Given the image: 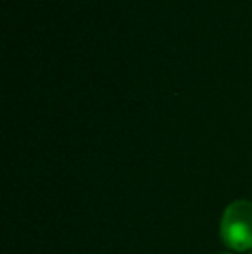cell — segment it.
Segmentation results:
<instances>
[{
    "instance_id": "obj_2",
    "label": "cell",
    "mask_w": 252,
    "mask_h": 254,
    "mask_svg": "<svg viewBox=\"0 0 252 254\" xmlns=\"http://www.w3.org/2000/svg\"><path fill=\"white\" fill-rule=\"evenodd\" d=\"M221 254H232V253H221Z\"/></svg>"
},
{
    "instance_id": "obj_3",
    "label": "cell",
    "mask_w": 252,
    "mask_h": 254,
    "mask_svg": "<svg viewBox=\"0 0 252 254\" xmlns=\"http://www.w3.org/2000/svg\"><path fill=\"white\" fill-rule=\"evenodd\" d=\"M251 254H252V253H251Z\"/></svg>"
},
{
    "instance_id": "obj_1",
    "label": "cell",
    "mask_w": 252,
    "mask_h": 254,
    "mask_svg": "<svg viewBox=\"0 0 252 254\" xmlns=\"http://www.w3.org/2000/svg\"><path fill=\"white\" fill-rule=\"evenodd\" d=\"M221 242L235 253L252 249V201L237 199L225 207L219 221Z\"/></svg>"
}]
</instances>
